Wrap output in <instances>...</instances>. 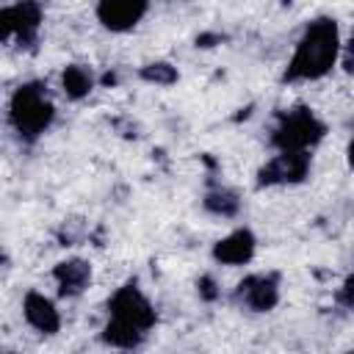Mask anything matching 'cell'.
Segmentation results:
<instances>
[{
	"label": "cell",
	"instance_id": "6da1fadb",
	"mask_svg": "<svg viewBox=\"0 0 354 354\" xmlns=\"http://www.w3.org/2000/svg\"><path fill=\"white\" fill-rule=\"evenodd\" d=\"M337 25L335 19H315L299 39V47L288 64L285 80H315L326 75L337 58Z\"/></svg>",
	"mask_w": 354,
	"mask_h": 354
},
{
	"label": "cell",
	"instance_id": "7a4b0ae2",
	"mask_svg": "<svg viewBox=\"0 0 354 354\" xmlns=\"http://www.w3.org/2000/svg\"><path fill=\"white\" fill-rule=\"evenodd\" d=\"M55 116L53 102L47 100V91L41 83H25L11 97V124L25 141L39 138Z\"/></svg>",
	"mask_w": 354,
	"mask_h": 354
},
{
	"label": "cell",
	"instance_id": "3957f363",
	"mask_svg": "<svg viewBox=\"0 0 354 354\" xmlns=\"http://www.w3.org/2000/svg\"><path fill=\"white\" fill-rule=\"evenodd\" d=\"M324 138V124L307 111V108H293L279 116V124L271 136V141L282 152H304L307 147L318 144Z\"/></svg>",
	"mask_w": 354,
	"mask_h": 354
},
{
	"label": "cell",
	"instance_id": "277c9868",
	"mask_svg": "<svg viewBox=\"0 0 354 354\" xmlns=\"http://www.w3.org/2000/svg\"><path fill=\"white\" fill-rule=\"evenodd\" d=\"M108 310H111V318L113 321L130 324V326H136L141 332H147L155 324V310L141 296V290L136 288V282H127L124 288H119L113 293V299L108 301Z\"/></svg>",
	"mask_w": 354,
	"mask_h": 354
},
{
	"label": "cell",
	"instance_id": "5b68a950",
	"mask_svg": "<svg viewBox=\"0 0 354 354\" xmlns=\"http://www.w3.org/2000/svg\"><path fill=\"white\" fill-rule=\"evenodd\" d=\"M39 22H41V8L36 3H17V6L0 8V36L3 39H8L14 33L22 44H30L36 39Z\"/></svg>",
	"mask_w": 354,
	"mask_h": 354
},
{
	"label": "cell",
	"instance_id": "8992f818",
	"mask_svg": "<svg viewBox=\"0 0 354 354\" xmlns=\"http://www.w3.org/2000/svg\"><path fill=\"white\" fill-rule=\"evenodd\" d=\"M310 169V155L307 152H279L260 169V185H279V183H299L304 180Z\"/></svg>",
	"mask_w": 354,
	"mask_h": 354
},
{
	"label": "cell",
	"instance_id": "52a82bcc",
	"mask_svg": "<svg viewBox=\"0 0 354 354\" xmlns=\"http://www.w3.org/2000/svg\"><path fill=\"white\" fill-rule=\"evenodd\" d=\"M147 14L144 0H102L97 6V17L108 30H130Z\"/></svg>",
	"mask_w": 354,
	"mask_h": 354
},
{
	"label": "cell",
	"instance_id": "ba28073f",
	"mask_svg": "<svg viewBox=\"0 0 354 354\" xmlns=\"http://www.w3.org/2000/svg\"><path fill=\"white\" fill-rule=\"evenodd\" d=\"M238 299L257 310V313H266L277 304L279 299V290H277V277H246L241 285H238Z\"/></svg>",
	"mask_w": 354,
	"mask_h": 354
},
{
	"label": "cell",
	"instance_id": "9c48e42d",
	"mask_svg": "<svg viewBox=\"0 0 354 354\" xmlns=\"http://www.w3.org/2000/svg\"><path fill=\"white\" fill-rule=\"evenodd\" d=\"M252 254H254V235L249 230H235L213 249V257L224 266H243L252 260Z\"/></svg>",
	"mask_w": 354,
	"mask_h": 354
},
{
	"label": "cell",
	"instance_id": "30bf717a",
	"mask_svg": "<svg viewBox=\"0 0 354 354\" xmlns=\"http://www.w3.org/2000/svg\"><path fill=\"white\" fill-rule=\"evenodd\" d=\"M22 310H25V318H28V324H30L33 329H39V332H44V335H55V332H58L61 318H58L55 304H53L47 296L30 290V293L25 296Z\"/></svg>",
	"mask_w": 354,
	"mask_h": 354
},
{
	"label": "cell",
	"instance_id": "8fae6325",
	"mask_svg": "<svg viewBox=\"0 0 354 354\" xmlns=\"http://www.w3.org/2000/svg\"><path fill=\"white\" fill-rule=\"evenodd\" d=\"M53 274H55L61 296H77V293H83V288L91 279V266L86 260H80V257H72V260L58 263Z\"/></svg>",
	"mask_w": 354,
	"mask_h": 354
},
{
	"label": "cell",
	"instance_id": "7c38bea8",
	"mask_svg": "<svg viewBox=\"0 0 354 354\" xmlns=\"http://www.w3.org/2000/svg\"><path fill=\"white\" fill-rule=\"evenodd\" d=\"M102 340L111 343V346H116V348H133V346H138L144 340V332L136 329V326H130V324H122V321H113L111 318L108 326H105V332H102Z\"/></svg>",
	"mask_w": 354,
	"mask_h": 354
},
{
	"label": "cell",
	"instance_id": "4fadbf2b",
	"mask_svg": "<svg viewBox=\"0 0 354 354\" xmlns=\"http://www.w3.org/2000/svg\"><path fill=\"white\" fill-rule=\"evenodd\" d=\"M61 83H64V91H66L72 100H80V97H86V94L91 91V75H88V69H83V66H77V64H72V66L64 69Z\"/></svg>",
	"mask_w": 354,
	"mask_h": 354
},
{
	"label": "cell",
	"instance_id": "5bb4252c",
	"mask_svg": "<svg viewBox=\"0 0 354 354\" xmlns=\"http://www.w3.org/2000/svg\"><path fill=\"white\" fill-rule=\"evenodd\" d=\"M205 207L210 213H218V216H232L238 210V196L232 191H227V188H216V191H210L205 196Z\"/></svg>",
	"mask_w": 354,
	"mask_h": 354
},
{
	"label": "cell",
	"instance_id": "9a60e30c",
	"mask_svg": "<svg viewBox=\"0 0 354 354\" xmlns=\"http://www.w3.org/2000/svg\"><path fill=\"white\" fill-rule=\"evenodd\" d=\"M141 77L149 80V83H163V86H169V83L177 80V69H174L171 64H149V66L141 69Z\"/></svg>",
	"mask_w": 354,
	"mask_h": 354
},
{
	"label": "cell",
	"instance_id": "2e32d148",
	"mask_svg": "<svg viewBox=\"0 0 354 354\" xmlns=\"http://www.w3.org/2000/svg\"><path fill=\"white\" fill-rule=\"evenodd\" d=\"M199 293H202L205 299H216V296H218V293H216V285H213L210 277H202V279H199Z\"/></svg>",
	"mask_w": 354,
	"mask_h": 354
},
{
	"label": "cell",
	"instance_id": "e0dca14e",
	"mask_svg": "<svg viewBox=\"0 0 354 354\" xmlns=\"http://www.w3.org/2000/svg\"><path fill=\"white\" fill-rule=\"evenodd\" d=\"M340 301L348 304V307H354V277H348V282H346V288L340 293Z\"/></svg>",
	"mask_w": 354,
	"mask_h": 354
},
{
	"label": "cell",
	"instance_id": "ac0fdd59",
	"mask_svg": "<svg viewBox=\"0 0 354 354\" xmlns=\"http://www.w3.org/2000/svg\"><path fill=\"white\" fill-rule=\"evenodd\" d=\"M210 41H221V36H218V33H202V36L196 39L199 47H210Z\"/></svg>",
	"mask_w": 354,
	"mask_h": 354
},
{
	"label": "cell",
	"instance_id": "d6986e66",
	"mask_svg": "<svg viewBox=\"0 0 354 354\" xmlns=\"http://www.w3.org/2000/svg\"><path fill=\"white\" fill-rule=\"evenodd\" d=\"M346 69L354 72V30H351V41H348V53H346Z\"/></svg>",
	"mask_w": 354,
	"mask_h": 354
},
{
	"label": "cell",
	"instance_id": "ffe728a7",
	"mask_svg": "<svg viewBox=\"0 0 354 354\" xmlns=\"http://www.w3.org/2000/svg\"><path fill=\"white\" fill-rule=\"evenodd\" d=\"M348 163H351V169H354V138H351V144H348Z\"/></svg>",
	"mask_w": 354,
	"mask_h": 354
},
{
	"label": "cell",
	"instance_id": "44dd1931",
	"mask_svg": "<svg viewBox=\"0 0 354 354\" xmlns=\"http://www.w3.org/2000/svg\"><path fill=\"white\" fill-rule=\"evenodd\" d=\"M351 354H354V351H351Z\"/></svg>",
	"mask_w": 354,
	"mask_h": 354
}]
</instances>
